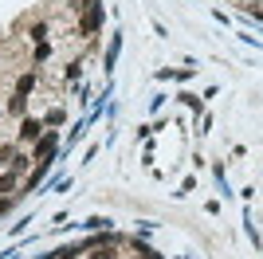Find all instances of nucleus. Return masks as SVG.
Returning a JSON list of instances; mask_svg holds the SVG:
<instances>
[{"mask_svg": "<svg viewBox=\"0 0 263 259\" xmlns=\"http://www.w3.org/2000/svg\"><path fill=\"white\" fill-rule=\"evenodd\" d=\"M12 189H16V169L0 173V196H12Z\"/></svg>", "mask_w": 263, "mask_h": 259, "instance_id": "obj_3", "label": "nucleus"}, {"mask_svg": "<svg viewBox=\"0 0 263 259\" xmlns=\"http://www.w3.org/2000/svg\"><path fill=\"white\" fill-rule=\"evenodd\" d=\"M55 141H59V138H55V130H47L44 138L35 141V161H40V165H47V161H51V153H55Z\"/></svg>", "mask_w": 263, "mask_h": 259, "instance_id": "obj_1", "label": "nucleus"}, {"mask_svg": "<svg viewBox=\"0 0 263 259\" xmlns=\"http://www.w3.org/2000/svg\"><path fill=\"white\" fill-rule=\"evenodd\" d=\"M95 259H114V248H106V244H102V248H95Z\"/></svg>", "mask_w": 263, "mask_h": 259, "instance_id": "obj_6", "label": "nucleus"}, {"mask_svg": "<svg viewBox=\"0 0 263 259\" xmlns=\"http://www.w3.org/2000/svg\"><path fill=\"white\" fill-rule=\"evenodd\" d=\"M44 122H47V126H59V122H63V110H47Z\"/></svg>", "mask_w": 263, "mask_h": 259, "instance_id": "obj_5", "label": "nucleus"}, {"mask_svg": "<svg viewBox=\"0 0 263 259\" xmlns=\"http://www.w3.org/2000/svg\"><path fill=\"white\" fill-rule=\"evenodd\" d=\"M40 130H44V122H40V118H24V126H20V141H35V138H40Z\"/></svg>", "mask_w": 263, "mask_h": 259, "instance_id": "obj_2", "label": "nucleus"}, {"mask_svg": "<svg viewBox=\"0 0 263 259\" xmlns=\"http://www.w3.org/2000/svg\"><path fill=\"white\" fill-rule=\"evenodd\" d=\"M8 208H12V196H0V216L8 212Z\"/></svg>", "mask_w": 263, "mask_h": 259, "instance_id": "obj_7", "label": "nucleus"}, {"mask_svg": "<svg viewBox=\"0 0 263 259\" xmlns=\"http://www.w3.org/2000/svg\"><path fill=\"white\" fill-rule=\"evenodd\" d=\"M47 55H51V47H47V43H40V47H35V55H32V59H35V63H44Z\"/></svg>", "mask_w": 263, "mask_h": 259, "instance_id": "obj_4", "label": "nucleus"}]
</instances>
